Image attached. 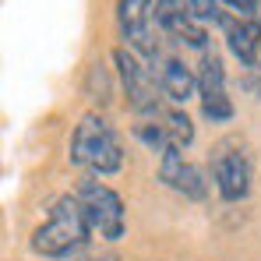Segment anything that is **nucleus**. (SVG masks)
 I'll use <instances>...</instances> for the list:
<instances>
[{
	"label": "nucleus",
	"mask_w": 261,
	"mask_h": 261,
	"mask_svg": "<svg viewBox=\"0 0 261 261\" xmlns=\"http://www.w3.org/2000/svg\"><path fill=\"white\" fill-rule=\"evenodd\" d=\"M92 237V222L85 216V205L78 201V194H60L49 208L46 222L32 233V251L39 258L64 261L78 254Z\"/></svg>",
	"instance_id": "f257e3e1"
},
{
	"label": "nucleus",
	"mask_w": 261,
	"mask_h": 261,
	"mask_svg": "<svg viewBox=\"0 0 261 261\" xmlns=\"http://www.w3.org/2000/svg\"><path fill=\"white\" fill-rule=\"evenodd\" d=\"M67 159L92 176H113L124 166V145L102 113H85L71 134Z\"/></svg>",
	"instance_id": "f03ea898"
},
{
	"label": "nucleus",
	"mask_w": 261,
	"mask_h": 261,
	"mask_svg": "<svg viewBox=\"0 0 261 261\" xmlns=\"http://www.w3.org/2000/svg\"><path fill=\"white\" fill-rule=\"evenodd\" d=\"M113 64H117V78L124 85V95H127V106L141 120H155L159 113H166V106H163L166 95H163V88L155 82L152 67L138 53H130L127 46H117L113 49Z\"/></svg>",
	"instance_id": "7ed1b4c3"
},
{
	"label": "nucleus",
	"mask_w": 261,
	"mask_h": 261,
	"mask_svg": "<svg viewBox=\"0 0 261 261\" xmlns=\"http://www.w3.org/2000/svg\"><path fill=\"white\" fill-rule=\"evenodd\" d=\"M155 0H117V29L124 36L130 53H138L148 67L163 57L159 39H155Z\"/></svg>",
	"instance_id": "20e7f679"
},
{
	"label": "nucleus",
	"mask_w": 261,
	"mask_h": 261,
	"mask_svg": "<svg viewBox=\"0 0 261 261\" xmlns=\"http://www.w3.org/2000/svg\"><path fill=\"white\" fill-rule=\"evenodd\" d=\"M251 152L244 141L226 138L212 148V184L222 201H244L251 194Z\"/></svg>",
	"instance_id": "39448f33"
},
{
	"label": "nucleus",
	"mask_w": 261,
	"mask_h": 261,
	"mask_svg": "<svg viewBox=\"0 0 261 261\" xmlns=\"http://www.w3.org/2000/svg\"><path fill=\"white\" fill-rule=\"evenodd\" d=\"M78 201L85 205V216L92 222V233H99L102 240H120L124 237V198L113 191V187H106L102 180H95V176H88L78 184Z\"/></svg>",
	"instance_id": "423d86ee"
},
{
	"label": "nucleus",
	"mask_w": 261,
	"mask_h": 261,
	"mask_svg": "<svg viewBox=\"0 0 261 261\" xmlns=\"http://www.w3.org/2000/svg\"><path fill=\"white\" fill-rule=\"evenodd\" d=\"M198 99H201V113L212 124L233 120V99L226 92V67L216 49H205L198 60Z\"/></svg>",
	"instance_id": "0eeeda50"
},
{
	"label": "nucleus",
	"mask_w": 261,
	"mask_h": 261,
	"mask_svg": "<svg viewBox=\"0 0 261 261\" xmlns=\"http://www.w3.org/2000/svg\"><path fill=\"white\" fill-rule=\"evenodd\" d=\"M155 18H159V32L173 43H184L198 53L208 49V32L205 21L194 18L187 0H155Z\"/></svg>",
	"instance_id": "6e6552de"
},
{
	"label": "nucleus",
	"mask_w": 261,
	"mask_h": 261,
	"mask_svg": "<svg viewBox=\"0 0 261 261\" xmlns=\"http://www.w3.org/2000/svg\"><path fill=\"white\" fill-rule=\"evenodd\" d=\"M222 29V39H226V49L240 60V67L254 71L261 67V21L258 18H240V14H226L216 21Z\"/></svg>",
	"instance_id": "1a4fd4ad"
},
{
	"label": "nucleus",
	"mask_w": 261,
	"mask_h": 261,
	"mask_svg": "<svg viewBox=\"0 0 261 261\" xmlns=\"http://www.w3.org/2000/svg\"><path fill=\"white\" fill-rule=\"evenodd\" d=\"M159 180L187 201H205L208 198V176L194 163H187L180 155V148H170V152L159 155Z\"/></svg>",
	"instance_id": "9d476101"
},
{
	"label": "nucleus",
	"mask_w": 261,
	"mask_h": 261,
	"mask_svg": "<svg viewBox=\"0 0 261 261\" xmlns=\"http://www.w3.org/2000/svg\"><path fill=\"white\" fill-rule=\"evenodd\" d=\"M152 74L163 88V95L170 102H187L194 92H198V71H191L180 57L173 53H163L155 64H152Z\"/></svg>",
	"instance_id": "9b49d317"
},
{
	"label": "nucleus",
	"mask_w": 261,
	"mask_h": 261,
	"mask_svg": "<svg viewBox=\"0 0 261 261\" xmlns=\"http://www.w3.org/2000/svg\"><path fill=\"white\" fill-rule=\"evenodd\" d=\"M155 124H159V130H163V138H166L170 148H187V145L194 141V124H191V117H187L184 110H166V113H159ZM170 148H166V152H170Z\"/></svg>",
	"instance_id": "f8f14e48"
},
{
	"label": "nucleus",
	"mask_w": 261,
	"mask_h": 261,
	"mask_svg": "<svg viewBox=\"0 0 261 261\" xmlns=\"http://www.w3.org/2000/svg\"><path fill=\"white\" fill-rule=\"evenodd\" d=\"M198 21H219L222 18V0H187Z\"/></svg>",
	"instance_id": "ddd939ff"
},
{
	"label": "nucleus",
	"mask_w": 261,
	"mask_h": 261,
	"mask_svg": "<svg viewBox=\"0 0 261 261\" xmlns=\"http://www.w3.org/2000/svg\"><path fill=\"white\" fill-rule=\"evenodd\" d=\"M222 4L240 18H258V7H261V0H222Z\"/></svg>",
	"instance_id": "4468645a"
},
{
	"label": "nucleus",
	"mask_w": 261,
	"mask_h": 261,
	"mask_svg": "<svg viewBox=\"0 0 261 261\" xmlns=\"http://www.w3.org/2000/svg\"><path fill=\"white\" fill-rule=\"evenodd\" d=\"M78 261H120L117 254H88V258H78Z\"/></svg>",
	"instance_id": "2eb2a0df"
}]
</instances>
